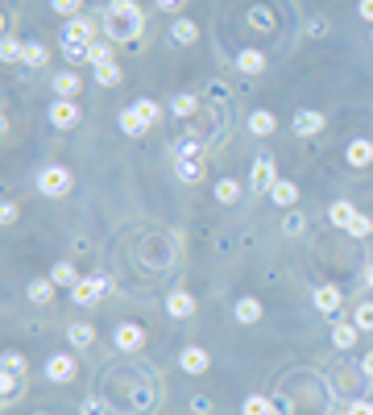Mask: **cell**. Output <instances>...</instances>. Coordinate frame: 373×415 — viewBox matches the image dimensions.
Here are the masks:
<instances>
[{"instance_id":"6da1fadb","label":"cell","mask_w":373,"mask_h":415,"mask_svg":"<svg viewBox=\"0 0 373 415\" xmlns=\"http://www.w3.org/2000/svg\"><path fill=\"white\" fill-rule=\"evenodd\" d=\"M141 29H145V17H141V8H137V0H112L108 4V12H104V33L112 37V42H125V46H141L137 37H141Z\"/></svg>"},{"instance_id":"7a4b0ae2","label":"cell","mask_w":373,"mask_h":415,"mask_svg":"<svg viewBox=\"0 0 373 415\" xmlns=\"http://www.w3.org/2000/svg\"><path fill=\"white\" fill-rule=\"evenodd\" d=\"M37 191H42V195H62V191H71V170H66V166H46V170L37 175Z\"/></svg>"},{"instance_id":"3957f363","label":"cell","mask_w":373,"mask_h":415,"mask_svg":"<svg viewBox=\"0 0 373 415\" xmlns=\"http://www.w3.org/2000/svg\"><path fill=\"white\" fill-rule=\"evenodd\" d=\"M104 291H108V279H79V283L71 287V295H75V303H79V308H91Z\"/></svg>"},{"instance_id":"277c9868","label":"cell","mask_w":373,"mask_h":415,"mask_svg":"<svg viewBox=\"0 0 373 415\" xmlns=\"http://www.w3.org/2000/svg\"><path fill=\"white\" fill-rule=\"evenodd\" d=\"M91 21L87 17H71L66 21V29H62V42H71V46H91Z\"/></svg>"},{"instance_id":"5b68a950","label":"cell","mask_w":373,"mask_h":415,"mask_svg":"<svg viewBox=\"0 0 373 415\" xmlns=\"http://www.w3.org/2000/svg\"><path fill=\"white\" fill-rule=\"evenodd\" d=\"M50 125H54V129H71V125H79V108H75V100H54V104H50Z\"/></svg>"},{"instance_id":"8992f818","label":"cell","mask_w":373,"mask_h":415,"mask_svg":"<svg viewBox=\"0 0 373 415\" xmlns=\"http://www.w3.org/2000/svg\"><path fill=\"white\" fill-rule=\"evenodd\" d=\"M75 374H79V370H75V362H71L66 353H54V357L46 362V378H50V382H71Z\"/></svg>"},{"instance_id":"52a82bcc","label":"cell","mask_w":373,"mask_h":415,"mask_svg":"<svg viewBox=\"0 0 373 415\" xmlns=\"http://www.w3.org/2000/svg\"><path fill=\"white\" fill-rule=\"evenodd\" d=\"M249 183H253V191H274V183H278V179H274V158H257Z\"/></svg>"},{"instance_id":"ba28073f","label":"cell","mask_w":373,"mask_h":415,"mask_svg":"<svg viewBox=\"0 0 373 415\" xmlns=\"http://www.w3.org/2000/svg\"><path fill=\"white\" fill-rule=\"evenodd\" d=\"M141 345H145V333H141L137 324H120V328H116V349H120V353H137Z\"/></svg>"},{"instance_id":"9c48e42d","label":"cell","mask_w":373,"mask_h":415,"mask_svg":"<svg viewBox=\"0 0 373 415\" xmlns=\"http://www.w3.org/2000/svg\"><path fill=\"white\" fill-rule=\"evenodd\" d=\"M120 129H125L129 137H141V133L149 129V121H145V116H141V112L129 104V108H120Z\"/></svg>"},{"instance_id":"30bf717a","label":"cell","mask_w":373,"mask_h":415,"mask_svg":"<svg viewBox=\"0 0 373 415\" xmlns=\"http://www.w3.org/2000/svg\"><path fill=\"white\" fill-rule=\"evenodd\" d=\"M320 129H324V112H316V108L295 112V133H320Z\"/></svg>"},{"instance_id":"8fae6325","label":"cell","mask_w":373,"mask_h":415,"mask_svg":"<svg viewBox=\"0 0 373 415\" xmlns=\"http://www.w3.org/2000/svg\"><path fill=\"white\" fill-rule=\"evenodd\" d=\"M179 366H183L187 374H203V370L212 366V357H208L203 349H195V345H191V349H183V357H179Z\"/></svg>"},{"instance_id":"7c38bea8","label":"cell","mask_w":373,"mask_h":415,"mask_svg":"<svg viewBox=\"0 0 373 415\" xmlns=\"http://www.w3.org/2000/svg\"><path fill=\"white\" fill-rule=\"evenodd\" d=\"M83 87V79L75 75V71H62V75H54V91H58V100H75V91Z\"/></svg>"},{"instance_id":"4fadbf2b","label":"cell","mask_w":373,"mask_h":415,"mask_svg":"<svg viewBox=\"0 0 373 415\" xmlns=\"http://www.w3.org/2000/svg\"><path fill=\"white\" fill-rule=\"evenodd\" d=\"M174 175H179L183 183H199V179H203V162H199V158H174Z\"/></svg>"},{"instance_id":"5bb4252c","label":"cell","mask_w":373,"mask_h":415,"mask_svg":"<svg viewBox=\"0 0 373 415\" xmlns=\"http://www.w3.org/2000/svg\"><path fill=\"white\" fill-rule=\"evenodd\" d=\"M370 162H373V141H365V137L349 141V166H370Z\"/></svg>"},{"instance_id":"9a60e30c","label":"cell","mask_w":373,"mask_h":415,"mask_svg":"<svg viewBox=\"0 0 373 415\" xmlns=\"http://www.w3.org/2000/svg\"><path fill=\"white\" fill-rule=\"evenodd\" d=\"M166 312L183 320V316H191V312H195V299H191L187 291H170V299H166Z\"/></svg>"},{"instance_id":"2e32d148","label":"cell","mask_w":373,"mask_h":415,"mask_svg":"<svg viewBox=\"0 0 373 415\" xmlns=\"http://www.w3.org/2000/svg\"><path fill=\"white\" fill-rule=\"evenodd\" d=\"M262 67H266V54H262V50H241V54H237V71L257 75Z\"/></svg>"},{"instance_id":"e0dca14e","label":"cell","mask_w":373,"mask_h":415,"mask_svg":"<svg viewBox=\"0 0 373 415\" xmlns=\"http://www.w3.org/2000/svg\"><path fill=\"white\" fill-rule=\"evenodd\" d=\"M274 125H278V121H274V112H266V108H257V112L249 116V133H253V137H266V133H274Z\"/></svg>"},{"instance_id":"ac0fdd59","label":"cell","mask_w":373,"mask_h":415,"mask_svg":"<svg viewBox=\"0 0 373 415\" xmlns=\"http://www.w3.org/2000/svg\"><path fill=\"white\" fill-rule=\"evenodd\" d=\"M353 216H357V208H353V204H345V200H336V204L328 208V220H332L336 229H349V224H353Z\"/></svg>"},{"instance_id":"d6986e66","label":"cell","mask_w":373,"mask_h":415,"mask_svg":"<svg viewBox=\"0 0 373 415\" xmlns=\"http://www.w3.org/2000/svg\"><path fill=\"white\" fill-rule=\"evenodd\" d=\"M316 308H320L324 316H336V308H340V291H336V287H320V291H316Z\"/></svg>"},{"instance_id":"ffe728a7","label":"cell","mask_w":373,"mask_h":415,"mask_svg":"<svg viewBox=\"0 0 373 415\" xmlns=\"http://www.w3.org/2000/svg\"><path fill=\"white\" fill-rule=\"evenodd\" d=\"M50 283H54V287H75V283H79V274H75V266H71V262H54Z\"/></svg>"},{"instance_id":"44dd1931","label":"cell","mask_w":373,"mask_h":415,"mask_svg":"<svg viewBox=\"0 0 373 415\" xmlns=\"http://www.w3.org/2000/svg\"><path fill=\"white\" fill-rule=\"evenodd\" d=\"M332 345L336 349H349V345H357V324H332Z\"/></svg>"},{"instance_id":"7402d4cb","label":"cell","mask_w":373,"mask_h":415,"mask_svg":"<svg viewBox=\"0 0 373 415\" xmlns=\"http://www.w3.org/2000/svg\"><path fill=\"white\" fill-rule=\"evenodd\" d=\"M120 79H125V75H120V67H116V62H104V67H95V83H100V87H116Z\"/></svg>"},{"instance_id":"603a6c76","label":"cell","mask_w":373,"mask_h":415,"mask_svg":"<svg viewBox=\"0 0 373 415\" xmlns=\"http://www.w3.org/2000/svg\"><path fill=\"white\" fill-rule=\"evenodd\" d=\"M195 108H199V100H195L191 91H179V96L170 100V112H174V116H191Z\"/></svg>"},{"instance_id":"cb8c5ba5","label":"cell","mask_w":373,"mask_h":415,"mask_svg":"<svg viewBox=\"0 0 373 415\" xmlns=\"http://www.w3.org/2000/svg\"><path fill=\"white\" fill-rule=\"evenodd\" d=\"M270 195H274V204H278V208H291V204L299 200V187H295V183H274V191H270Z\"/></svg>"},{"instance_id":"d4e9b609","label":"cell","mask_w":373,"mask_h":415,"mask_svg":"<svg viewBox=\"0 0 373 415\" xmlns=\"http://www.w3.org/2000/svg\"><path fill=\"white\" fill-rule=\"evenodd\" d=\"M237 320H241V324H257V320H262V303H257V299H241V303H237Z\"/></svg>"},{"instance_id":"484cf974","label":"cell","mask_w":373,"mask_h":415,"mask_svg":"<svg viewBox=\"0 0 373 415\" xmlns=\"http://www.w3.org/2000/svg\"><path fill=\"white\" fill-rule=\"evenodd\" d=\"M29 67H46V58H50V50L42 46V42H25V54H21Z\"/></svg>"},{"instance_id":"4316f807","label":"cell","mask_w":373,"mask_h":415,"mask_svg":"<svg viewBox=\"0 0 373 415\" xmlns=\"http://www.w3.org/2000/svg\"><path fill=\"white\" fill-rule=\"evenodd\" d=\"M237 195H241V183H237V179H220V183H216V200H220V204H237Z\"/></svg>"},{"instance_id":"83f0119b","label":"cell","mask_w":373,"mask_h":415,"mask_svg":"<svg viewBox=\"0 0 373 415\" xmlns=\"http://www.w3.org/2000/svg\"><path fill=\"white\" fill-rule=\"evenodd\" d=\"M33 303H50V295H54V283L50 279H37V283H29V291H25Z\"/></svg>"},{"instance_id":"f1b7e54d","label":"cell","mask_w":373,"mask_h":415,"mask_svg":"<svg viewBox=\"0 0 373 415\" xmlns=\"http://www.w3.org/2000/svg\"><path fill=\"white\" fill-rule=\"evenodd\" d=\"M0 395H4V403H12L17 395H21V374H0Z\"/></svg>"},{"instance_id":"f546056e","label":"cell","mask_w":373,"mask_h":415,"mask_svg":"<svg viewBox=\"0 0 373 415\" xmlns=\"http://www.w3.org/2000/svg\"><path fill=\"white\" fill-rule=\"evenodd\" d=\"M241 412H245V415H274V403H270L266 395H249Z\"/></svg>"},{"instance_id":"4dcf8cb0","label":"cell","mask_w":373,"mask_h":415,"mask_svg":"<svg viewBox=\"0 0 373 415\" xmlns=\"http://www.w3.org/2000/svg\"><path fill=\"white\" fill-rule=\"evenodd\" d=\"M195 33H199V29H195V21H179V25L170 29V37H174L179 46H191V42H195Z\"/></svg>"},{"instance_id":"1f68e13d","label":"cell","mask_w":373,"mask_h":415,"mask_svg":"<svg viewBox=\"0 0 373 415\" xmlns=\"http://www.w3.org/2000/svg\"><path fill=\"white\" fill-rule=\"evenodd\" d=\"M87 62H95V67L112 62V46H108V42H91V46H87Z\"/></svg>"},{"instance_id":"d6a6232c","label":"cell","mask_w":373,"mask_h":415,"mask_svg":"<svg viewBox=\"0 0 373 415\" xmlns=\"http://www.w3.org/2000/svg\"><path fill=\"white\" fill-rule=\"evenodd\" d=\"M66 337H71V345H75V349H87L95 333H91V324H71V333H66Z\"/></svg>"},{"instance_id":"836d02e7","label":"cell","mask_w":373,"mask_h":415,"mask_svg":"<svg viewBox=\"0 0 373 415\" xmlns=\"http://www.w3.org/2000/svg\"><path fill=\"white\" fill-rule=\"evenodd\" d=\"M21 54H25V42H17V37H4V42H0V58H4V62H17Z\"/></svg>"},{"instance_id":"e575fe53","label":"cell","mask_w":373,"mask_h":415,"mask_svg":"<svg viewBox=\"0 0 373 415\" xmlns=\"http://www.w3.org/2000/svg\"><path fill=\"white\" fill-rule=\"evenodd\" d=\"M174 158H199V141H195V137L174 141Z\"/></svg>"},{"instance_id":"d590c367","label":"cell","mask_w":373,"mask_h":415,"mask_svg":"<svg viewBox=\"0 0 373 415\" xmlns=\"http://www.w3.org/2000/svg\"><path fill=\"white\" fill-rule=\"evenodd\" d=\"M50 8H54V12H62V17H79L83 0H50Z\"/></svg>"},{"instance_id":"8d00e7d4","label":"cell","mask_w":373,"mask_h":415,"mask_svg":"<svg viewBox=\"0 0 373 415\" xmlns=\"http://www.w3.org/2000/svg\"><path fill=\"white\" fill-rule=\"evenodd\" d=\"M353 324H357V328H365V333H373V303H361V308H357Z\"/></svg>"},{"instance_id":"74e56055","label":"cell","mask_w":373,"mask_h":415,"mask_svg":"<svg viewBox=\"0 0 373 415\" xmlns=\"http://www.w3.org/2000/svg\"><path fill=\"white\" fill-rule=\"evenodd\" d=\"M133 108H137V112H141V116H145V121H149V125H154V121H158V116H162V108H158V104H154V100H137V104H133Z\"/></svg>"},{"instance_id":"f35d334b","label":"cell","mask_w":373,"mask_h":415,"mask_svg":"<svg viewBox=\"0 0 373 415\" xmlns=\"http://www.w3.org/2000/svg\"><path fill=\"white\" fill-rule=\"evenodd\" d=\"M0 370H8V374H25V357H21V353H4Z\"/></svg>"},{"instance_id":"ab89813d","label":"cell","mask_w":373,"mask_h":415,"mask_svg":"<svg viewBox=\"0 0 373 415\" xmlns=\"http://www.w3.org/2000/svg\"><path fill=\"white\" fill-rule=\"evenodd\" d=\"M370 216H361V212H357V216H353V224H349V233H353V237H370Z\"/></svg>"},{"instance_id":"60d3db41","label":"cell","mask_w":373,"mask_h":415,"mask_svg":"<svg viewBox=\"0 0 373 415\" xmlns=\"http://www.w3.org/2000/svg\"><path fill=\"white\" fill-rule=\"evenodd\" d=\"M62 54H66L71 62H87V46H71V42H62Z\"/></svg>"},{"instance_id":"b9f144b4","label":"cell","mask_w":373,"mask_h":415,"mask_svg":"<svg viewBox=\"0 0 373 415\" xmlns=\"http://www.w3.org/2000/svg\"><path fill=\"white\" fill-rule=\"evenodd\" d=\"M17 220V204H0V224H12Z\"/></svg>"},{"instance_id":"7bdbcfd3","label":"cell","mask_w":373,"mask_h":415,"mask_svg":"<svg viewBox=\"0 0 373 415\" xmlns=\"http://www.w3.org/2000/svg\"><path fill=\"white\" fill-rule=\"evenodd\" d=\"M349 415H373V403L357 399V403H349Z\"/></svg>"},{"instance_id":"ee69618b","label":"cell","mask_w":373,"mask_h":415,"mask_svg":"<svg viewBox=\"0 0 373 415\" xmlns=\"http://www.w3.org/2000/svg\"><path fill=\"white\" fill-rule=\"evenodd\" d=\"M83 415H104V403L100 399H83Z\"/></svg>"},{"instance_id":"f6af8a7d","label":"cell","mask_w":373,"mask_h":415,"mask_svg":"<svg viewBox=\"0 0 373 415\" xmlns=\"http://www.w3.org/2000/svg\"><path fill=\"white\" fill-rule=\"evenodd\" d=\"M303 224H307V220H303V216H299V212H291V216H286V233H299V229H303Z\"/></svg>"},{"instance_id":"bcb514c9","label":"cell","mask_w":373,"mask_h":415,"mask_svg":"<svg viewBox=\"0 0 373 415\" xmlns=\"http://www.w3.org/2000/svg\"><path fill=\"white\" fill-rule=\"evenodd\" d=\"M357 12H361L365 21H373V0H361V4H357Z\"/></svg>"},{"instance_id":"7dc6e473","label":"cell","mask_w":373,"mask_h":415,"mask_svg":"<svg viewBox=\"0 0 373 415\" xmlns=\"http://www.w3.org/2000/svg\"><path fill=\"white\" fill-rule=\"evenodd\" d=\"M274 415H291V403H286V399H274Z\"/></svg>"},{"instance_id":"c3c4849f","label":"cell","mask_w":373,"mask_h":415,"mask_svg":"<svg viewBox=\"0 0 373 415\" xmlns=\"http://www.w3.org/2000/svg\"><path fill=\"white\" fill-rule=\"evenodd\" d=\"M361 370H365V374H370V378H373V349H370V353H365V362H361Z\"/></svg>"},{"instance_id":"681fc988","label":"cell","mask_w":373,"mask_h":415,"mask_svg":"<svg viewBox=\"0 0 373 415\" xmlns=\"http://www.w3.org/2000/svg\"><path fill=\"white\" fill-rule=\"evenodd\" d=\"M179 4H183V0H158V8H166V12H170V8H179Z\"/></svg>"},{"instance_id":"f907efd6","label":"cell","mask_w":373,"mask_h":415,"mask_svg":"<svg viewBox=\"0 0 373 415\" xmlns=\"http://www.w3.org/2000/svg\"><path fill=\"white\" fill-rule=\"evenodd\" d=\"M365 283H370V287H373V262H370V266H365Z\"/></svg>"},{"instance_id":"816d5d0a","label":"cell","mask_w":373,"mask_h":415,"mask_svg":"<svg viewBox=\"0 0 373 415\" xmlns=\"http://www.w3.org/2000/svg\"><path fill=\"white\" fill-rule=\"evenodd\" d=\"M370 42H373V33H370Z\"/></svg>"}]
</instances>
